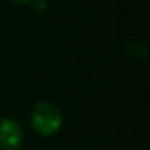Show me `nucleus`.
I'll use <instances>...</instances> for the list:
<instances>
[{
  "label": "nucleus",
  "instance_id": "f257e3e1",
  "mask_svg": "<svg viewBox=\"0 0 150 150\" xmlns=\"http://www.w3.org/2000/svg\"><path fill=\"white\" fill-rule=\"evenodd\" d=\"M29 124L40 137H52L63 127V111L53 102L39 100L29 111Z\"/></svg>",
  "mask_w": 150,
  "mask_h": 150
},
{
  "label": "nucleus",
  "instance_id": "7ed1b4c3",
  "mask_svg": "<svg viewBox=\"0 0 150 150\" xmlns=\"http://www.w3.org/2000/svg\"><path fill=\"white\" fill-rule=\"evenodd\" d=\"M10 2H13L16 5H29V4H34L36 0H10Z\"/></svg>",
  "mask_w": 150,
  "mask_h": 150
},
{
  "label": "nucleus",
  "instance_id": "f03ea898",
  "mask_svg": "<svg viewBox=\"0 0 150 150\" xmlns=\"http://www.w3.org/2000/svg\"><path fill=\"white\" fill-rule=\"evenodd\" d=\"M24 131L16 120L0 118V150H18L23 145Z\"/></svg>",
  "mask_w": 150,
  "mask_h": 150
}]
</instances>
